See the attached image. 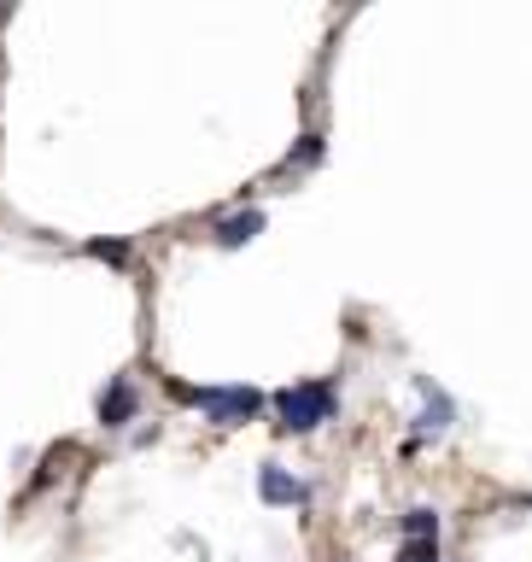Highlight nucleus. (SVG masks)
I'll list each match as a JSON object with an SVG mask.
<instances>
[{
    "instance_id": "f257e3e1",
    "label": "nucleus",
    "mask_w": 532,
    "mask_h": 562,
    "mask_svg": "<svg viewBox=\"0 0 532 562\" xmlns=\"http://www.w3.org/2000/svg\"><path fill=\"white\" fill-rule=\"evenodd\" d=\"M275 416L287 434H310L322 428V422L333 416V386L328 381H298V386H281L275 393Z\"/></svg>"
},
{
    "instance_id": "f03ea898",
    "label": "nucleus",
    "mask_w": 532,
    "mask_h": 562,
    "mask_svg": "<svg viewBox=\"0 0 532 562\" xmlns=\"http://www.w3.org/2000/svg\"><path fill=\"white\" fill-rule=\"evenodd\" d=\"M182 398H193L211 422H252L263 411L258 386H182Z\"/></svg>"
},
{
    "instance_id": "7ed1b4c3",
    "label": "nucleus",
    "mask_w": 532,
    "mask_h": 562,
    "mask_svg": "<svg viewBox=\"0 0 532 562\" xmlns=\"http://www.w3.org/2000/svg\"><path fill=\"white\" fill-rule=\"evenodd\" d=\"M258 492H263L270 504H305V481H293V474H287V469H275V463H263Z\"/></svg>"
},
{
    "instance_id": "20e7f679",
    "label": "nucleus",
    "mask_w": 532,
    "mask_h": 562,
    "mask_svg": "<svg viewBox=\"0 0 532 562\" xmlns=\"http://www.w3.org/2000/svg\"><path fill=\"white\" fill-rule=\"evenodd\" d=\"M129 416H135V386L117 375V381L100 393V422H105V428H123Z\"/></svg>"
},
{
    "instance_id": "39448f33",
    "label": "nucleus",
    "mask_w": 532,
    "mask_h": 562,
    "mask_svg": "<svg viewBox=\"0 0 532 562\" xmlns=\"http://www.w3.org/2000/svg\"><path fill=\"white\" fill-rule=\"evenodd\" d=\"M263 228V211H240V217H223L217 223V246H246Z\"/></svg>"
},
{
    "instance_id": "423d86ee",
    "label": "nucleus",
    "mask_w": 532,
    "mask_h": 562,
    "mask_svg": "<svg viewBox=\"0 0 532 562\" xmlns=\"http://www.w3.org/2000/svg\"><path fill=\"white\" fill-rule=\"evenodd\" d=\"M404 533H410L416 544H433L439 539V516L433 509H410V516H404Z\"/></svg>"
},
{
    "instance_id": "0eeeda50",
    "label": "nucleus",
    "mask_w": 532,
    "mask_h": 562,
    "mask_svg": "<svg viewBox=\"0 0 532 562\" xmlns=\"http://www.w3.org/2000/svg\"><path fill=\"white\" fill-rule=\"evenodd\" d=\"M88 252L105 258V263H117V270H129V263H135V252H129V246H117V240H94Z\"/></svg>"
},
{
    "instance_id": "6e6552de",
    "label": "nucleus",
    "mask_w": 532,
    "mask_h": 562,
    "mask_svg": "<svg viewBox=\"0 0 532 562\" xmlns=\"http://www.w3.org/2000/svg\"><path fill=\"white\" fill-rule=\"evenodd\" d=\"M310 158H322V140H316V135H305V147L293 153V165H310Z\"/></svg>"
}]
</instances>
